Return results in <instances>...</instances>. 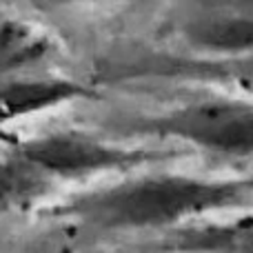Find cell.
Instances as JSON below:
<instances>
[{
	"mask_svg": "<svg viewBox=\"0 0 253 253\" xmlns=\"http://www.w3.org/2000/svg\"><path fill=\"white\" fill-rule=\"evenodd\" d=\"M187 91L165 109L131 118L123 131L236 173H253V100L213 89Z\"/></svg>",
	"mask_w": 253,
	"mask_h": 253,
	"instance_id": "cell-2",
	"label": "cell"
},
{
	"mask_svg": "<svg viewBox=\"0 0 253 253\" xmlns=\"http://www.w3.org/2000/svg\"><path fill=\"white\" fill-rule=\"evenodd\" d=\"M40 4H47V7H65V4H74V2H83V0H36Z\"/></svg>",
	"mask_w": 253,
	"mask_h": 253,
	"instance_id": "cell-10",
	"label": "cell"
},
{
	"mask_svg": "<svg viewBox=\"0 0 253 253\" xmlns=\"http://www.w3.org/2000/svg\"><path fill=\"white\" fill-rule=\"evenodd\" d=\"M49 51V42L42 34L20 22L0 25V76L40 60Z\"/></svg>",
	"mask_w": 253,
	"mask_h": 253,
	"instance_id": "cell-8",
	"label": "cell"
},
{
	"mask_svg": "<svg viewBox=\"0 0 253 253\" xmlns=\"http://www.w3.org/2000/svg\"><path fill=\"white\" fill-rule=\"evenodd\" d=\"M47 182L44 175H40L34 167H29L16 153L7 151L0 156V207L11 205L20 198L34 193Z\"/></svg>",
	"mask_w": 253,
	"mask_h": 253,
	"instance_id": "cell-9",
	"label": "cell"
},
{
	"mask_svg": "<svg viewBox=\"0 0 253 253\" xmlns=\"http://www.w3.org/2000/svg\"><path fill=\"white\" fill-rule=\"evenodd\" d=\"M44 178H84L109 171H135L191 158L171 147L118 144L78 131H51L16 140L9 149Z\"/></svg>",
	"mask_w": 253,
	"mask_h": 253,
	"instance_id": "cell-3",
	"label": "cell"
},
{
	"mask_svg": "<svg viewBox=\"0 0 253 253\" xmlns=\"http://www.w3.org/2000/svg\"><path fill=\"white\" fill-rule=\"evenodd\" d=\"M91 89L65 78H16L0 83V125L89 98Z\"/></svg>",
	"mask_w": 253,
	"mask_h": 253,
	"instance_id": "cell-6",
	"label": "cell"
},
{
	"mask_svg": "<svg viewBox=\"0 0 253 253\" xmlns=\"http://www.w3.org/2000/svg\"><path fill=\"white\" fill-rule=\"evenodd\" d=\"M178 53L231 58L253 51V0H180L171 18Z\"/></svg>",
	"mask_w": 253,
	"mask_h": 253,
	"instance_id": "cell-4",
	"label": "cell"
},
{
	"mask_svg": "<svg viewBox=\"0 0 253 253\" xmlns=\"http://www.w3.org/2000/svg\"><path fill=\"white\" fill-rule=\"evenodd\" d=\"M175 245L189 253H253V215L189 229L180 233Z\"/></svg>",
	"mask_w": 253,
	"mask_h": 253,
	"instance_id": "cell-7",
	"label": "cell"
},
{
	"mask_svg": "<svg viewBox=\"0 0 253 253\" xmlns=\"http://www.w3.org/2000/svg\"><path fill=\"white\" fill-rule=\"evenodd\" d=\"M118 78L175 84L184 89H213L253 100V51L231 58H196L187 53L149 51L118 67Z\"/></svg>",
	"mask_w": 253,
	"mask_h": 253,
	"instance_id": "cell-5",
	"label": "cell"
},
{
	"mask_svg": "<svg viewBox=\"0 0 253 253\" xmlns=\"http://www.w3.org/2000/svg\"><path fill=\"white\" fill-rule=\"evenodd\" d=\"M107 222L156 227L218 211L253 207V173L198 175L180 171L138 173L83 202Z\"/></svg>",
	"mask_w": 253,
	"mask_h": 253,
	"instance_id": "cell-1",
	"label": "cell"
}]
</instances>
